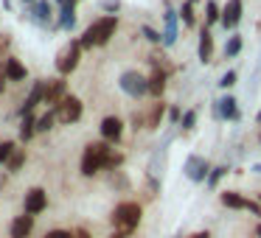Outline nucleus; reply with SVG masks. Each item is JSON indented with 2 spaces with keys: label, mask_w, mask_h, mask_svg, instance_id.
Instances as JSON below:
<instances>
[{
  "label": "nucleus",
  "mask_w": 261,
  "mask_h": 238,
  "mask_svg": "<svg viewBox=\"0 0 261 238\" xmlns=\"http://www.w3.org/2000/svg\"><path fill=\"white\" fill-rule=\"evenodd\" d=\"M141 219H143V207L141 202H132V199L129 202H118L113 207V213H110V224L121 232H129V235L138 230Z\"/></svg>",
  "instance_id": "nucleus-1"
},
{
  "label": "nucleus",
  "mask_w": 261,
  "mask_h": 238,
  "mask_svg": "<svg viewBox=\"0 0 261 238\" xmlns=\"http://www.w3.org/2000/svg\"><path fill=\"white\" fill-rule=\"evenodd\" d=\"M110 152H113V143H107V140L90 143V146L85 148V154H82V163H79L82 176H96L98 171L107 168V157H110Z\"/></svg>",
  "instance_id": "nucleus-2"
},
{
  "label": "nucleus",
  "mask_w": 261,
  "mask_h": 238,
  "mask_svg": "<svg viewBox=\"0 0 261 238\" xmlns=\"http://www.w3.org/2000/svg\"><path fill=\"white\" fill-rule=\"evenodd\" d=\"M115 28H118V17H115V14H107V17H98L96 23H93L90 28H87L85 34L79 37L82 48H96V45H107V42L113 40Z\"/></svg>",
  "instance_id": "nucleus-3"
},
{
  "label": "nucleus",
  "mask_w": 261,
  "mask_h": 238,
  "mask_svg": "<svg viewBox=\"0 0 261 238\" xmlns=\"http://www.w3.org/2000/svg\"><path fill=\"white\" fill-rule=\"evenodd\" d=\"M82 51H85V48H82V42L73 40V42H68V45L57 53V70H59V76H70L76 68H79Z\"/></svg>",
  "instance_id": "nucleus-4"
},
{
  "label": "nucleus",
  "mask_w": 261,
  "mask_h": 238,
  "mask_svg": "<svg viewBox=\"0 0 261 238\" xmlns=\"http://www.w3.org/2000/svg\"><path fill=\"white\" fill-rule=\"evenodd\" d=\"M54 112H57V124L70 126V124H76V121L82 118V112H85V104H82L76 96H65L62 101L54 107Z\"/></svg>",
  "instance_id": "nucleus-5"
},
{
  "label": "nucleus",
  "mask_w": 261,
  "mask_h": 238,
  "mask_svg": "<svg viewBox=\"0 0 261 238\" xmlns=\"http://www.w3.org/2000/svg\"><path fill=\"white\" fill-rule=\"evenodd\" d=\"M222 207L227 210H247V213H253L255 219H261V204L255 202V199H247L242 196L239 191H222Z\"/></svg>",
  "instance_id": "nucleus-6"
},
{
  "label": "nucleus",
  "mask_w": 261,
  "mask_h": 238,
  "mask_svg": "<svg viewBox=\"0 0 261 238\" xmlns=\"http://www.w3.org/2000/svg\"><path fill=\"white\" fill-rule=\"evenodd\" d=\"M121 90L132 98H146L149 96V79L143 73H138V70H126L121 76Z\"/></svg>",
  "instance_id": "nucleus-7"
},
{
  "label": "nucleus",
  "mask_w": 261,
  "mask_h": 238,
  "mask_svg": "<svg viewBox=\"0 0 261 238\" xmlns=\"http://www.w3.org/2000/svg\"><path fill=\"white\" fill-rule=\"evenodd\" d=\"M45 207H48V193H45V188H40V185L29 188V191H25V196H23V213L40 216Z\"/></svg>",
  "instance_id": "nucleus-8"
},
{
  "label": "nucleus",
  "mask_w": 261,
  "mask_h": 238,
  "mask_svg": "<svg viewBox=\"0 0 261 238\" xmlns=\"http://www.w3.org/2000/svg\"><path fill=\"white\" fill-rule=\"evenodd\" d=\"M211 168H214V165H211L205 157H199V154H191V157L186 160V165H182V171H186V176L191 182H205L208 174H211Z\"/></svg>",
  "instance_id": "nucleus-9"
},
{
  "label": "nucleus",
  "mask_w": 261,
  "mask_h": 238,
  "mask_svg": "<svg viewBox=\"0 0 261 238\" xmlns=\"http://www.w3.org/2000/svg\"><path fill=\"white\" fill-rule=\"evenodd\" d=\"M214 118L216 121H239L242 112H239V101L233 96H222L214 101Z\"/></svg>",
  "instance_id": "nucleus-10"
},
{
  "label": "nucleus",
  "mask_w": 261,
  "mask_h": 238,
  "mask_svg": "<svg viewBox=\"0 0 261 238\" xmlns=\"http://www.w3.org/2000/svg\"><path fill=\"white\" fill-rule=\"evenodd\" d=\"M98 132H101V140L121 143V137H124V121H121L118 115H107V118H101V124H98Z\"/></svg>",
  "instance_id": "nucleus-11"
},
{
  "label": "nucleus",
  "mask_w": 261,
  "mask_h": 238,
  "mask_svg": "<svg viewBox=\"0 0 261 238\" xmlns=\"http://www.w3.org/2000/svg\"><path fill=\"white\" fill-rule=\"evenodd\" d=\"M31 232H34V216H29V213L12 216V221H9V238H31Z\"/></svg>",
  "instance_id": "nucleus-12"
},
{
  "label": "nucleus",
  "mask_w": 261,
  "mask_h": 238,
  "mask_svg": "<svg viewBox=\"0 0 261 238\" xmlns=\"http://www.w3.org/2000/svg\"><path fill=\"white\" fill-rule=\"evenodd\" d=\"M45 84L48 81H37L34 87H31V93H29V98L23 101V107H20V118H25V115H34V109H37V104H42L45 101Z\"/></svg>",
  "instance_id": "nucleus-13"
},
{
  "label": "nucleus",
  "mask_w": 261,
  "mask_h": 238,
  "mask_svg": "<svg viewBox=\"0 0 261 238\" xmlns=\"http://www.w3.org/2000/svg\"><path fill=\"white\" fill-rule=\"evenodd\" d=\"M65 96H68V81H65V79H54V81H48V84H45V101H42V104L54 109Z\"/></svg>",
  "instance_id": "nucleus-14"
},
{
  "label": "nucleus",
  "mask_w": 261,
  "mask_h": 238,
  "mask_svg": "<svg viewBox=\"0 0 261 238\" xmlns=\"http://www.w3.org/2000/svg\"><path fill=\"white\" fill-rule=\"evenodd\" d=\"M239 20H242V0H227L225 9H222V20L219 23L225 28H236Z\"/></svg>",
  "instance_id": "nucleus-15"
},
{
  "label": "nucleus",
  "mask_w": 261,
  "mask_h": 238,
  "mask_svg": "<svg viewBox=\"0 0 261 238\" xmlns=\"http://www.w3.org/2000/svg\"><path fill=\"white\" fill-rule=\"evenodd\" d=\"M169 112V107H166L163 101H158V104H152V107L146 109V115H143V126H146L149 132H154L160 126V121H163V115Z\"/></svg>",
  "instance_id": "nucleus-16"
},
{
  "label": "nucleus",
  "mask_w": 261,
  "mask_h": 238,
  "mask_svg": "<svg viewBox=\"0 0 261 238\" xmlns=\"http://www.w3.org/2000/svg\"><path fill=\"white\" fill-rule=\"evenodd\" d=\"M199 62L202 65L214 62V34H211L208 25L199 31Z\"/></svg>",
  "instance_id": "nucleus-17"
},
{
  "label": "nucleus",
  "mask_w": 261,
  "mask_h": 238,
  "mask_svg": "<svg viewBox=\"0 0 261 238\" xmlns=\"http://www.w3.org/2000/svg\"><path fill=\"white\" fill-rule=\"evenodd\" d=\"M3 70H6V79L14 81V84H17V81H25V79H29V70H25V65L20 62V59H14V56L6 59Z\"/></svg>",
  "instance_id": "nucleus-18"
},
{
  "label": "nucleus",
  "mask_w": 261,
  "mask_h": 238,
  "mask_svg": "<svg viewBox=\"0 0 261 238\" xmlns=\"http://www.w3.org/2000/svg\"><path fill=\"white\" fill-rule=\"evenodd\" d=\"M146 79H149V96H152V98H160V96H163V93H166V79H169V73H166V70H152Z\"/></svg>",
  "instance_id": "nucleus-19"
},
{
  "label": "nucleus",
  "mask_w": 261,
  "mask_h": 238,
  "mask_svg": "<svg viewBox=\"0 0 261 238\" xmlns=\"http://www.w3.org/2000/svg\"><path fill=\"white\" fill-rule=\"evenodd\" d=\"M177 42V12H166V28H163V45Z\"/></svg>",
  "instance_id": "nucleus-20"
},
{
  "label": "nucleus",
  "mask_w": 261,
  "mask_h": 238,
  "mask_svg": "<svg viewBox=\"0 0 261 238\" xmlns=\"http://www.w3.org/2000/svg\"><path fill=\"white\" fill-rule=\"evenodd\" d=\"M34 135H37V115H25L23 124H20V140L29 143Z\"/></svg>",
  "instance_id": "nucleus-21"
},
{
  "label": "nucleus",
  "mask_w": 261,
  "mask_h": 238,
  "mask_svg": "<svg viewBox=\"0 0 261 238\" xmlns=\"http://www.w3.org/2000/svg\"><path fill=\"white\" fill-rule=\"evenodd\" d=\"M23 165H25V148L17 146V152H14L12 160L6 163V171H9V174H20V171H23Z\"/></svg>",
  "instance_id": "nucleus-22"
},
{
  "label": "nucleus",
  "mask_w": 261,
  "mask_h": 238,
  "mask_svg": "<svg viewBox=\"0 0 261 238\" xmlns=\"http://www.w3.org/2000/svg\"><path fill=\"white\" fill-rule=\"evenodd\" d=\"M222 20V9L216 6V0H208V3H205V25H214V23H219Z\"/></svg>",
  "instance_id": "nucleus-23"
},
{
  "label": "nucleus",
  "mask_w": 261,
  "mask_h": 238,
  "mask_svg": "<svg viewBox=\"0 0 261 238\" xmlns=\"http://www.w3.org/2000/svg\"><path fill=\"white\" fill-rule=\"evenodd\" d=\"M54 124H57V112H54V109H48V112L37 115V132H51Z\"/></svg>",
  "instance_id": "nucleus-24"
},
{
  "label": "nucleus",
  "mask_w": 261,
  "mask_h": 238,
  "mask_svg": "<svg viewBox=\"0 0 261 238\" xmlns=\"http://www.w3.org/2000/svg\"><path fill=\"white\" fill-rule=\"evenodd\" d=\"M227 171H230L227 165H214V168H211V174H208V180H205V185H208L211 191H216V185L222 182V176H225Z\"/></svg>",
  "instance_id": "nucleus-25"
},
{
  "label": "nucleus",
  "mask_w": 261,
  "mask_h": 238,
  "mask_svg": "<svg viewBox=\"0 0 261 238\" xmlns=\"http://www.w3.org/2000/svg\"><path fill=\"white\" fill-rule=\"evenodd\" d=\"M62 9V14H59V28L70 31L76 25V14H73V6H59Z\"/></svg>",
  "instance_id": "nucleus-26"
},
{
  "label": "nucleus",
  "mask_w": 261,
  "mask_h": 238,
  "mask_svg": "<svg viewBox=\"0 0 261 238\" xmlns=\"http://www.w3.org/2000/svg\"><path fill=\"white\" fill-rule=\"evenodd\" d=\"M242 45H244V42H242V37H239V34H233L230 40L225 42V56H227V59L239 56V53H242Z\"/></svg>",
  "instance_id": "nucleus-27"
},
{
  "label": "nucleus",
  "mask_w": 261,
  "mask_h": 238,
  "mask_svg": "<svg viewBox=\"0 0 261 238\" xmlns=\"http://www.w3.org/2000/svg\"><path fill=\"white\" fill-rule=\"evenodd\" d=\"M14 152H17V143L14 140H0V165H6Z\"/></svg>",
  "instance_id": "nucleus-28"
},
{
  "label": "nucleus",
  "mask_w": 261,
  "mask_h": 238,
  "mask_svg": "<svg viewBox=\"0 0 261 238\" xmlns=\"http://www.w3.org/2000/svg\"><path fill=\"white\" fill-rule=\"evenodd\" d=\"M180 20H182L186 25H194V23H197V17H194V0H186V3H182Z\"/></svg>",
  "instance_id": "nucleus-29"
},
{
  "label": "nucleus",
  "mask_w": 261,
  "mask_h": 238,
  "mask_svg": "<svg viewBox=\"0 0 261 238\" xmlns=\"http://www.w3.org/2000/svg\"><path fill=\"white\" fill-rule=\"evenodd\" d=\"M34 14H37L40 23H48V20H51V6H48L45 0H37V3H34Z\"/></svg>",
  "instance_id": "nucleus-30"
},
{
  "label": "nucleus",
  "mask_w": 261,
  "mask_h": 238,
  "mask_svg": "<svg viewBox=\"0 0 261 238\" xmlns=\"http://www.w3.org/2000/svg\"><path fill=\"white\" fill-rule=\"evenodd\" d=\"M194 124H197V109H188V112H182V121H180L182 129H194Z\"/></svg>",
  "instance_id": "nucleus-31"
},
{
  "label": "nucleus",
  "mask_w": 261,
  "mask_h": 238,
  "mask_svg": "<svg viewBox=\"0 0 261 238\" xmlns=\"http://www.w3.org/2000/svg\"><path fill=\"white\" fill-rule=\"evenodd\" d=\"M236 81H239V73H236V70H227V73L219 79V87H225V90H227V87H233Z\"/></svg>",
  "instance_id": "nucleus-32"
},
{
  "label": "nucleus",
  "mask_w": 261,
  "mask_h": 238,
  "mask_svg": "<svg viewBox=\"0 0 261 238\" xmlns=\"http://www.w3.org/2000/svg\"><path fill=\"white\" fill-rule=\"evenodd\" d=\"M42 238H73V230H62V227H54V230H48Z\"/></svg>",
  "instance_id": "nucleus-33"
},
{
  "label": "nucleus",
  "mask_w": 261,
  "mask_h": 238,
  "mask_svg": "<svg viewBox=\"0 0 261 238\" xmlns=\"http://www.w3.org/2000/svg\"><path fill=\"white\" fill-rule=\"evenodd\" d=\"M166 118H169L171 124H177V126H180V121H182V109L177 107V104H171V107H169V112H166Z\"/></svg>",
  "instance_id": "nucleus-34"
},
{
  "label": "nucleus",
  "mask_w": 261,
  "mask_h": 238,
  "mask_svg": "<svg viewBox=\"0 0 261 238\" xmlns=\"http://www.w3.org/2000/svg\"><path fill=\"white\" fill-rule=\"evenodd\" d=\"M143 37H146L149 42H163V34H158V31L149 28V25H143Z\"/></svg>",
  "instance_id": "nucleus-35"
},
{
  "label": "nucleus",
  "mask_w": 261,
  "mask_h": 238,
  "mask_svg": "<svg viewBox=\"0 0 261 238\" xmlns=\"http://www.w3.org/2000/svg\"><path fill=\"white\" fill-rule=\"evenodd\" d=\"M121 9V3L118 0H104V12H110V14H115Z\"/></svg>",
  "instance_id": "nucleus-36"
},
{
  "label": "nucleus",
  "mask_w": 261,
  "mask_h": 238,
  "mask_svg": "<svg viewBox=\"0 0 261 238\" xmlns=\"http://www.w3.org/2000/svg\"><path fill=\"white\" fill-rule=\"evenodd\" d=\"M73 238H93V232L87 230V227H76V230H73Z\"/></svg>",
  "instance_id": "nucleus-37"
},
{
  "label": "nucleus",
  "mask_w": 261,
  "mask_h": 238,
  "mask_svg": "<svg viewBox=\"0 0 261 238\" xmlns=\"http://www.w3.org/2000/svg\"><path fill=\"white\" fill-rule=\"evenodd\" d=\"M186 238H211V230H197V232H191V235H186Z\"/></svg>",
  "instance_id": "nucleus-38"
},
{
  "label": "nucleus",
  "mask_w": 261,
  "mask_h": 238,
  "mask_svg": "<svg viewBox=\"0 0 261 238\" xmlns=\"http://www.w3.org/2000/svg\"><path fill=\"white\" fill-rule=\"evenodd\" d=\"M6 81H9L6 79V70H0V93H3V84H6Z\"/></svg>",
  "instance_id": "nucleus-39"
},
{
  "label": "nucleus",
  "mask_w": 261,
  "mask_h": 238,
  "mask_svg": "<svg viewBox=\"0 0 261 238\" xmlns=\"http://www.w3.org/2000/svg\"><path fill=\"white\" fill-rule=\"evenodd\" d=\"M110 238H129V232H121V230H115Z\"/></svg>",
  "instance_id": "nucleus-40"
},
{
  "label": "nucleus",
  "mask_w": 261,
  "mask_h": 238,
  "mask_svg": "<svg viewBox=\"0 0 261 238\" xmlns=\"http://www.w3.org/2000/svg\"><path fill=\"white\" fill-rule=\"evenodd\" d=\"M255 238H261V221H258V227H255Z\"/></svg>",
  "instance_id": "nucleus-41"
},
{
  "label": "nucleus",
  "mask_w": 261,
  "mask_h": 238,
  "mask_svg": "<svg viewBox=\"0 0 261 238\" xmlns=\"http://www.w3.org/2000/svg\"><path fill=\"white\" fill-rule=\"evenodd\" d=\"M255 121H258V126H261V112H258V115H255Z\"/></svg>",
  "instance_id": "nucleus-42"
},
{
  "label": "nucleus",
  "mask_w": 261,
  "mask_h": 238,
  "mask_svg": "<svg viewBox=\"0 0 261 238\" xmlns=\"http://www.w3.org/2000/svg\"><path fill=\"white\" fill-rule=\"evenodd\" d=\"M255 202H258V204H261V193H258V199H255Z\"/></svg>",
  "instance_id": "nucleus-43"
},
{
  "label": "nucleus",
  "mask_w": 261,
  "mask_h": 238,
  "mask_svg": "<svg viewBox=\"0 0 261 238\" xmlns=\"http://www.w3.org/2000/svg\"><path fill=\"white\" fill-rule=\"evenodd\" d=\"M174 238H186V235H174Z\"/></svg>",
  "instance_id": "nucleus-44"
},
{
  "label": "nucleus",
  "mask_w": 261,
  "mask_h": 238,
  "mask_svg": "<svg viewBox=\"0 0 261 238\" xmlns=\"http://www.w3.org/2000/svg\"><path fill=\"white\" fill-rule=\"evenodd\" d=\"M25 3H34V0H25Z\"/></svg>",
  "instance_id": "nucleus-45"
},
{
  "label": "nucleus",
  "mask_w": 261,
  "mask_h": 238,
  "mask_svg": "<svg viewBox=\"0 0 261 238\" xmlns=\"http://www.w3.org/2000/svg\"><path fill=\"white\" fill-rule=\"evenodd\" d=\"M258 137H261V135H258Z\"/></svg>",
  "instance_id": "nucleus-46"
}]
</instances>
